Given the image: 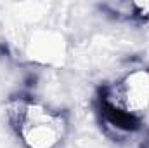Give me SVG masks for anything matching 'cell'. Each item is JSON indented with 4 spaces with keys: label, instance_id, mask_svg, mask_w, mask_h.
I'll return each instance as SVG.
<instances>
[{
    "label": "cell",
    "instance_id": "1",
    "mask_svg": "<svg viewBox=\"0 0 149 148\" xmlns=\"http://www.w3.org/2000/svg\"><path fill=\"white\" fill-rule=\"evenodd\" d=\"M17 134L30 148H52L64 132V120L57 113L37 106L33 103H21L14 113Z\"/></svg>",
    "mask_w": 149,
    "mask_h": 148
}]
</instances>
